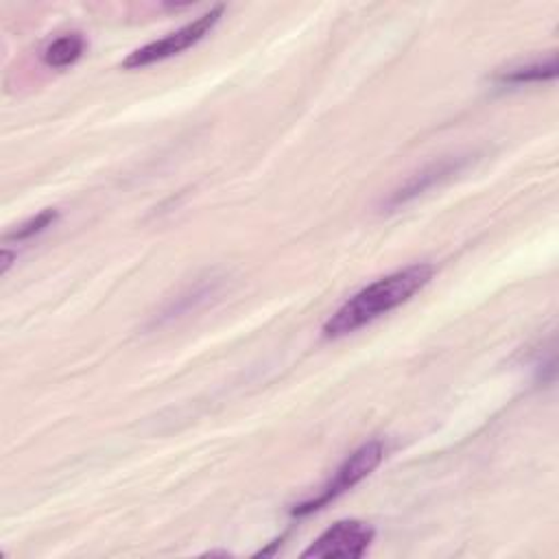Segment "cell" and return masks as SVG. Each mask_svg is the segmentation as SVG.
<instances>
[{
  "instance_id": "1",
  "label": "cell",
  "mask_w": 559,
  "mask_h": 559,
  "mask_svg": "<svg viewBox=\"0 0 559 559\" xmlns=\"http://www.w3.org/2000/svg\"><path fill=\"white\" fill-rule=\"evenodd\" d=\"M432 275H435V266L428 262H419L367 284L330 314V319L321 328L323 336L341 338L376 321L378 317L406 304L415 293H419L432 280Z\"/></svg>"
},
{
  "instance_id": "2",
  "label": "cell",
  "mask_w": 559,
  "mask_h": 559,
  "mask_svg": "<svg viewBox=\"0 0 559 559\" xmlns=\"http://www.w3.org/2000/svg\"><path fill=\"white\" fill-rule=\"evenodd\" d=\"M384 459V443L380 439H371L367 443H362L360 448H356L332 474V478L321 487V491L304 502H297L290 509V515L301 518V515H310L319 509H323L325 504H330L332 500H336L338 496H343L345 491H349L354 485H358L362 478H367Z\"/></svg>"
},
{
  "instance_id": "3",
  "label": "cell",
  "mask_w": 559,
  "mask_h": 559,
  "mask_svg": "<svg viewBox=\"0 0 559 559\" xmlns=\"http://www.w3.org/2000/svg\"><path fill=\"white\" fill-rule=\"evenodd\" d=\"M225 13V7L218 4V7H212L210 11H205L203 15H199L197 20L179 26L177 31L155 39V41H148L140 48H135L133 52H129L122 61V68L127 70H138V68H144V66H151V63H157V61H164V59H170L188 48H192L194 44H199L216 24L218 20L223 17Z\"/></svg>"
},
{
  "instance_id": "4",
  "label": "cell",
  "mask_w": 559,
  "mask_h": 559,
  "mask_svg": "<svg viewBox=\"0 0 559 559\" xmlns=\"http://www.w3.org/2000/svg\"><path fill=\"white\" fill-rule=\"evenodd\" d=\"M376 531L362 520H338L304 552V559H358L367 552Z\"/></svg>"
},
{
  "instance_id": "5",
  "label": "cell",
  "mask_w": 559,
  "mask_h": 559,
  "mask_svg": "<svg viewBox=\"0 0 559 559\" xmlns=\"http://www.w3.org/2000/svg\"><path fill=\"white\" fill-rule=\"evenodd\" d=\"M467 164V157H443L430 166H426L424 170L411 175L400 188H395L391 192V197L384 201V207L386 212H393L406 203H411L413 199H417L419 194H424L426 190L435 188L437 183H441L443 179L456 175L463 166Z\"/></svg>"
},
{
  "instance_id": "6",
  "label": "cell",
  "mask_w": 559,
  "mask_h": 559,
  "mask_svg": "<svg viewBox=\"0 0 559 559\" xmlns=\"http://www.w3.org/2000/svg\"><path fill=\"white\" fill-rule=\"evenodd\" d=\"M85 46H87L85 37L79 31H72L52 39L44 48L41 59L48 68H68L81 59V55L85 52Z\"/></svg>"
},
{
  "instance_id": "7",
  "label": "cell",
  "mask_w": 559,
  "mask_h": 559,
  "mask_svg": "<svg viewBox=\"0 0 559 559\" xmlns=\"http://www.w3.org/2000/svg\"><path fill=\"white\" fill-rule=\"evenodd\" d=\"M557 76V57L550 55L542 61H531L522 66H513L509 70H502L496 74L498 83H533V81H548Z\"/></svg>"
},
{
  "instance_id": "8",
  "label": "cell",
  "mask_w": 559,
  "mask_h": 559,
  "mask_svg": "<svg viewBox=\"0 0 559 559\" xmlns=\"http://www.w3.org/2000/svg\"><path fill=\"white\" fill-rule=\"evenodd\" d=\"M57 218H59V212H57L55 207H46V210H41L39 214H35V216H31L28 221H24L22 225H17L15 229H11V231L4 236V240H7V242H22V240H28V238L41 234L44 229H48Z\"/></svg>"
},
{
  "instance_id": "9",
  "label": "cell",
  "mask_w": 559,
  "mask_h": 559,
  "mask_svg": "<svg viewBox=\"0 0 559 559\" xmlns=\"http://www.w3.org/2000/svg\"><path fill=\"white\" fill-rule=\"evenodd\" d=\"M17 255L13 253V251H9V249H2V253H0V273L4 275L9 269H11V264H13V260H15Z\"/></svg>"
}]
</instances>
